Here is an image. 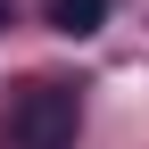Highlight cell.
<instances>
[{"instance_id": "obj_3", "label": "cell", "mask_w": 149, "mask_h": 149, "mask_svg": "<svg viewBox=\"0 0 149 149\" xmlns=\"http://www.w3.org/2000/svg\"><path fill=\"white\" fill-rule=\"evenodd\" d=\"M8 25H17V0H0V33H8Z\"/></svg>"}, {"instance_id": "obj_2", "label": "cell", "mask_w": 149, "mask_h": 149, "mask_svg": "<svg viewBox=\"0 0 149 149\" xmlns=\"http://www.w3.org/2000/svg\"><path fill=\"white\" fill-rule=\"evenodd\" d=\"M50 25L83 42V33H100V25H108V0H50Z\"/></svg>"}, {"instance_id": "obj_1", "label": "cell", "mask_w": 149, "mask_h": 149, "mask_svg": "<svg viewBox=\"0 0 149 149\" xmlns=\"http://www.w3.org/2000/svg\"><path fill=\"white\" fill-rule=\"evenodd\" d=\"M74 124H83V91L74 83H33L8 108V141L17 149H74Z\"/></svg>"}]
</instances>
